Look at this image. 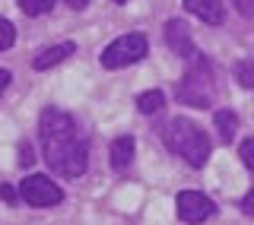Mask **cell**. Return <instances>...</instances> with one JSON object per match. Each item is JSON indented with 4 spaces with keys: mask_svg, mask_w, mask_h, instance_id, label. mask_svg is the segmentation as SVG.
<instances>
[{
    "mask_svg": "<svg viewBox=\"0 0 254 225\" xmlns=\"http://www.w3.org/2000/svg\"><path fill=\"white\" fill-rule=\"evenodd\" d=\"M38 143L48 168L58 178L76 181L89 168V140L73 114L61 108H45L38 117Z\"/></svg>",
    "mask_w": 254,
    "mask_h": 225,
    "instance_id": "cell-1",
    "label": "cell"
},
{
    "mask_svg": "<svg viewBox=\"0 0 254 225\" xmlns=\"http://www.w3.org/2000/svg\"><path fill=\"white\" fill-rule=\"evenodd\" d=\"M162 143L169 146V152H175L178 159H185L190 168H203L210 162V152H213V143L200 127L194 124L190 117H172L162 124Z\"/></svg>",
    "mask_w": 254,
    "mask_h": 225,
    "instance_id": "cell-2",
    "label": "cell"
},
{
    "mask_svg": "<svg viewBox=\"0 0 254 225\" xmlns=\"http://www.w3.org/2000/svg\"><path fill=\"white\" fill-rule=\"evenodd\" d=\"M175 95H178L181 105H190V108H210L213 105V99H216V70H213L210 57L197 54V57L188 60L185 76H181Z\"/></svg>",
    "mask_w": 254,
    "mask_h": 225,
    "instance_id": "cell-3",
    "label": "cell"
},
{
    "mask_svg": "<svg viewBox=\"0 0 254 225\" xmlns=\"http://www.w3.org/2000/svg\"><path fill=\"white\" fill-rule=\"evenodd\" d=\"M146 35L143 32H127V35L115 38L105 51H102V67L105 70H121V67H130V63H137L146 57Z\"/></svg>",
    "mask_w": 254,
    "mask_h": 225,
    "instance_id": "cell-4",
    "label": "cell"
},
{
    "mask_svg": "<svg viewBox=\"0 0 254 225\" xmlns=\"http://www.w3.org/2000/svg\"><path fill=\"white\" fill-rule=\"evenodd\" d=\"M19 200H22V203H29V206L45 210V206L64 203V190L48 178V174H29V178L19 184Z\"/></svg>",
    "mask_w": 254,
    "mask_h": 225,
    "instance_id": "cell-5",
    "label": "cell"
},
{
    "mask_svg": "<svg viewBox=\"0 0 254 225\" xmlns=\"http://www.w3.org/2000/svg\"><path fill=\"white\" fill-rule=\"evenodd\" d=\"M175 213H178L181 222L200 225V222L216 216V203H213L206 194H200V190H181V194L175 197Z\"/></svg>",
    "mask_w": 254,
    "mask_h": 225,
    "instance_id": "cell-6",
    "label": "cell"
},
{
    "mask_svg": "<svg viewBox=\"0 0 254 225\" xmlns=\"http://www.w3.org/2000/svg\"><path fill=\"white\" fill-rule=\"evenodd\" d=\"M165 45H169L172 54H178L181 60H190L197 57V48H194V38H190V26L185 19H169L165 22Z\"/></svg>",
    "mask_w": 254,
    "mask_h": 225,
    "instance_id": "cell-7",
    "label": "cell"
},
{
    "mask_svg": "<svg viewBox=\"0 0 254 225\" xmlns=\"http://www.w3.org/2000/svg\"><path fill=\"white\" fill-rule=\"evenodd\" d=\"M111 168H115V171H127V168L133 165V156H137V140H133L130 133H124V136H118L115 143H111Z\"/></svg>",
    "mask_w": 254,
    "mask_h": 225,
    "instance_id": "cell-8",
    "label": "cell"
},
{
    "mask_svg": "<svg viewBox=\"0 0 254 225\" xmlns=\"http://www.w3.org/2000/svg\"><path fill=\"white\" fill-rule=\"evenodd\" d=\"M188 13H194L197 19L210 22V26H222V19H226V6H222V0H185Z\"/></svg>",
    "mask_w": 254,
    "mask_h": 225,
    "instance_id": "cell-9",
    "label": "cell"
},
{
    "mask_svg": "<svg viewBox=\"0 0 254 225\" xmlns=\"http://www.w3.org/2000/svg\"><path fill=\"white\" fill-rule=\"evenodd\" d=\"M73 54H76V45L73 42H61V45H54V48L38 51V57L32 60V67H35V70H51V67H58V63H64L67 57H73Z\"/></svg>",
    "mask_w": 254,
    "mask_h": 225,
    "instance_id": "cell-10",
    "label": "cell"
},
{
    "mask_svg": "<svg viewBox=\"0 0 254 225\" xmlns=\"http://www.w3.org/2000/svg\"><path fill=\"white\" fill-rule=\"evenodd\" d=\"M213 124H216V130H219V136L226 143L235 140V133H238V114H235L232 108H219L216 114H213Z\"/></svg>",
    "mask_w": 254,
    "mask_h": 225,
    "instance_id": "cell-11",
    "label": "cell"
},
{
    "mask_svg": "<svg viewBox=\"0 0 254 225\" xmlns=\"http://www.w3.org/2000/svg\"><path fill=\"white\" fill-rule=\"evenodd\" d=\"M137 108H140V114H159V111L165 108V95H162V89L143 92L140 99H137Z\"/></svg>",
    "mask_w": 254,
    "mask_h": 225,
    "instance_id": "cell-12",
    "label": "cell"
},
{
    "mask_svg": "<svg viewBox=\"0 0 254 225\" xmlns=\"http://www.w3.org/2000/svg\"><path fill=\"white\" fill-rule=\"evenodd\" d=\"M232 76H235V83H238V86H245V89H251V92H254V57L235 60Z\"/></svg>",
    "mask_w": 254,
    "mask_h": 225,
    "instance_id": "cell-13",
    "label": "cell"
},
{
    "mask_svg": "<svg viewBox=\"0 0 254 225\" xmlns=\"http://www.w3.org/2000/svg\"><path fill=\"white\" fill-rule=\"evenodd\" d=\"M54 6V0H19V10L26 16H45Z\"/></svg>",
    "mask_w": 254,
    "mask_h": 225,
    "instance_id": "cell-14",
    "label": "cell"
},
{
    "mask_svg": "<svg viewBox=\"0 0 254 225\" xmlns=\"http://www.w3.org/2000/svg\"><path fill=\"white\" fill-rule=\"evenodd\" d=\"M16 42V26L6 16H0V51H6V48H13Z\"/></svg>",
    "mask_w": 254,
    "mask_h": 225,
    "instance_id": "cell-15",
    "label": "cell"
},
{
    "mask_svg": "<svg viewBox=\"0 0 254 225\" xmlns=\"http://www.w3.org/2000/svg\"><path fill=\"white\" fill-rule=\"evenodd\" d=\"M238 159H242L245 168H248V171L254 174V136H248V140L238 146Z\"/></svg>",
    "mask_w": 254,
    "mask_h": 225,
    "instance_id": "cell-16",
    "label": "cell"
},
{
    "mask_svg": "<svg viewBox=\"0 0 254 225\" xmlns=\"http://www.w3.org/2000/svg\"><path fill=\"white\" fill-rule=\"evenodd\" d=\"M32 162H35V156H32V146H29V143H22V146H19V165L29 168Z\"/></svg>",
    "mask_w": 254,
    "mask_h": 225,
    "instance_id": "cell-17",
    "label": "cell"
},
{
    "mask_svg": "<svg viewBox=\"0 0 254 225\" xmlns=\"http://www.w3.org/2000/svg\"><path fill=\"white\" fill-rule=\"evenodd\" d=\"M232 3L242 16H254V0H232Z\"/></svg>",
    "mask_w": 254,
    "mask_h": 225,
    "instance_id": "cell-18",
    "label": "cell"
},
{
    "mask_svg": "<svg viewBox=\"0 0 254 225\" xmlns=\"http://www.w3.org/2000/svg\"><path fill=\"white\" fill-rule=\"evenodd\" d=\"M0 200H6V203H16V200H19V194H16L10 184H0Z\"/></svg>",
    "mask_w": 254,
    "mask_h": 225,
    "instance_id": "cell-19",
    "label": "cell"
},
{
    "mask_svg": "<svg viewBox=\"0 0 254 225\" xmlns=\"http://www.w3.org/2000/svg\"><path fill=\"white\" fill-rule=\"evenodd\" d=\"M242 210H245V213H248V216H254V187H251V190H248V194H245V197H242Z\"/></svg>",
    "mask_w": 254,
    "mask_h": 225,
    "instance_id": "cell-20",
    "label": "cell"
},
{
    "mask_svg": "<svg viewBox=\"0 0 254 225\" xmlns=\"http://www.w3.org/2000/svg\"><path fill=\"white\" fill-rule=\"evenodd\" d=\"M10 79H13V73H10V70H0V95L6 92V86H10Z\"/></svg>",
    "mask_w": 254,
    "mask_h": 225,
    "instance_id": "cell-21",
    "label": "cell"
},
{
    "mask_svg": "<svg viewBox=\"0 0 254 225\" xmlns=\"http://www.w3.org/2000/svg\"><path fill=\"white\" fill-rule=\"evenodd\" d=\"M67 6H70V10H86L89 0H67Z\"/></svg>",
    "mask_w": 254,
    "mask_h": 225,
    "instance_id": "cell-22",
    "label": "cell"
},
{
    "mask_svg": "<svg viewBox=\"0 0 254 225\" xmlns=\"http://www.w3.org/2000/svg\"><path fill=\"white\" fill-rule=\"evenodd\" d=\"M115 3H127V0H115Z\"/></svg>",
    "mask_w": 254,
    "mask_h": 225,
    "instance_id": "cell-23",
    "label": "cell"
}]
</instances>
